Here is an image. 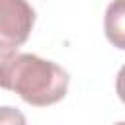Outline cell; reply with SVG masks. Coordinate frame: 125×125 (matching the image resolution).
Instances as JSON below:
<instances>
[{
  "mask_svg": "<svg viewBox=\"0 0 125 125\" xmlns=\"http://www.w3.org/2000/svg\"><path fill=\"white\" fill-rule=\"evenodd\" d=\"M115 92H117V98L125 104V64L119 68V72L115 76Z\"/></svg>",
  "mask_w": 125,
  "mask_h": 125,
  "instance_id": "4",
  "label": "cell"
},
{
  "mask_svg": "<svg viewBox=\"0 0 125 125\" xmlns=\"http://www.w3.org/2000/svg\"><path fill=\"white\" fill-rule=\"evenodd\" d=\"M35 23V12L25 0H0V55L21 47Z\"/></svg>",
  "mask_w": 125,
  "mask_h": 125,
  "instance_id": "2",
  "label": "cell"
},
{
  "mask_svg": "<svg viewBox=\"0 0 125 125\" xmlns=\"http://www.w3.org/2000/svg\"><path fill=\"white\" fill-rule=\"evenodd\" d=\"M0 61L2 88L16 92L29 105H53L68 92V72L53 61L18 51L0 55Z\"/></svg>",
  "mask_w": 125,
  "mask_h": 125,
  "instance_id": "1",
  "label": "cell"
},
{
  "mask_svg": "<svg viewBox=\"0 0 125 125\" xmlns=\"http://www.w3.org/2000/svg\"><path fill=\"white\" fill-rule=\"evenodd\" d=\"M104 31L113 47L125 51V0H113L105 8Z\"/></svg>",
  "mask_w": 125,
  "mask_h": 125,
  "instance_id": "3",
  "label": "cell"
}]
</instances>
